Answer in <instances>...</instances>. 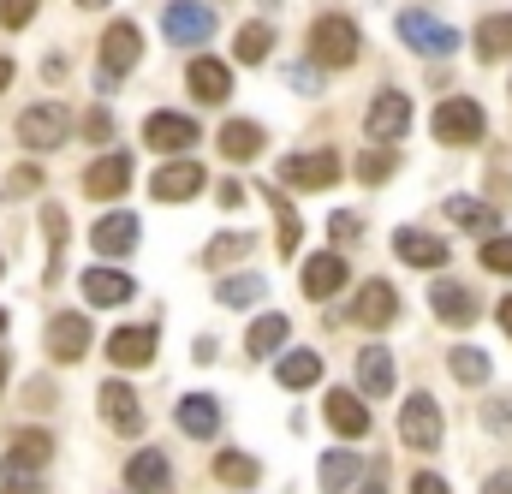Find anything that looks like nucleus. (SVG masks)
<instances>
[{"label": "nucleus", "mask_w": 512, "mask_h": 494, "mask_svg": "<svg viewBox=\"0 0 512 494\" xmlns=\"http://www.w3.org/2000/svg\"><path fill=\"white\" fill-rule=\"evenodd\" d=\"M352 60H358V24H352L346 12L316 18V24H310V66L340 72V66H352Z\"/></svg>", "instance_id": "1"}, {"label": "nucleus", "mask_w": 512, "mask_h": 494, "mask_svg": "<svg viewBox=\"0 0 512 494\" xmlns=\"http://www.w3.org/2000/svg\"><path fill=\"white\" fill-rule=\"evenodd\" d=\"M393 30H399V42H405L411 54H423V60H447V54L459 48V30L441 24V18H429V12H399Z\"/></svg>", "instance_id": "2"}, {"label": "nucleus", "mask_w": 512, "mask_h": 494, "mask_svg": "<svg viewBox=\"0 0 512 494\" xmlns=\"http://www.w3.org/2000/svg\"><path fill=\"white\" fill-rule=\"evenodd\" d=\"M66 131H72V114H66L60 102H36V108L18 114V143H24V149H60Z\"/></svg>", "instance_id": "3"}, {"label": "nucleus", "mask_w": 512, "mask_h": 494, "mask_svg": "<svg viewBox=\"0 0 512 494\" xmlns=\"http://www.w3.org/2000/svg\"><path fill=\"white\" fill-rule=\"evenodd\" d=\"M137 54H143V36H137L131 18L102 30V90H114V78H126L131 66H137Z\"/></svg>", "instance_id": "4"}, {"label": "nucleus", "mask_w": 512, "mask_h": 494, "mask_svg": "<svg viewBox=\"0 0 512 494\" xmlns=\"http://www.w3.org/2000/svg\"><path fill=\"white\" fill-rule=\"evenodd\" d=\"M399 441H405V447H417V453L441 447V411H435V399H429V393H411V399L399 405Z\"/></svg>", "instance_id": "5"}, {"label": "nucleus", "mask_w": 512, "mask_h": 494, "mask_svg": "<svg viewBox=\"0 0 512 494\" xmlns=\"http://www.w3.org/2000/svg\"><path fill=\"white\" fill-rule=\"evenodd\" d=\"M435 137L453 143V149L477 143V137H483V108H477L471 96H447V102L435 108Z\"/></svg>", "instance_id": "6"}, {"label": "nucleus", "mask_w": 512, "mask_h": 494, "mask_svg": "<svg viewBox=\"0 0 512 494\" xmlns=\"http://www.w3.org/2000/svg\"><path fill=\"white\" fill-rule=\"evenodd\" d=\"M280 179H286L292 191H328V185L340 179V155H334V149H316V155H286V161H280Z\"/></svg>", "instance_id": "7"}, {"label": "nucleus", "mask_w": 512, "mask_h": 494, "mask_svg": "<svg viewBox=\"0 0 512 494\" xmlns=\"http://www.w3.org/2000/svg\"><path fill=\"white\" fill-rule=\"evenodd\" d=\"M155 346H161V328H155V322L114 328V340H108V364H114V370H143V364L155 358Z\"/></svg>", "instance_id": "8"}, {"label": "nucleus", "mask_w": 512, "mask_h": 494, "mask_svg": "<svg viewBox=\"0 0 512 494\" xmlns=\"http://www.w3.org/2000/svg\"><path fill=\"white\" fill-rule=\"evenodd\" d=\"M405 125H411V102H405L399 90H382V96L370 102V114H364V131L376 137V149L399 143V137H405Z\"/></svg>", "instance_id": "9"}, {"label": "nucleus", "mask_w": 512, "mask_h": 494, "mask_svg": "<svg viewBox=\"0 0 512 494\" xmlns=\"http://www.w3.org/2000/svg\"><path fill=\"white\" fill-rule=\"evenodd\" d=\"M203 167L197 161H161L155 167V179H149V191H155V203H191L197 191H203Z\"/></svg>", "instance_id": "10"}, {"label": "nucleus", "mask_w": 512, "mask_h": 494, "mask_svg": "<svg viewBox=\"0 0 512 494\" xmlns=\"http://www.w3.org/2000/svg\"><path fill=\"white\" fill-rule=\"evenodd\" d=\"M197 137H203V131H197V120H185V114H149V120H143V143H149L155 155H185Z\"/></svg>", "instance_id": "11"}, {"label": "nucleus", "mask_w": 512, "mask_h": 494, "mask_svg": "<svg viewBox=\"0 0 512 494\" xmlns=\"http://www.w3.org/2000/svg\"><path fill=\"white\" fill-rule=\"evenodd\" d=\"M161 30H167V42L191 48V42L215 36V12H209V6H191V0H173V6L161 12Z\"/></svg>", "instance_id": "12"}, {"label": "nucleus", "mask_w": 512, "mask_h": 494, "mask_svg": "<svg viewBox=\"0 0 512 494\" xmlns=\"http://www.w3.org/2000/svg\"><path fill=\"white\" fill-rule=\"evenodd\" d=\"M90 352V322L78 316V310H60L54 322H48V358H60V364H78Z\"/></svg>", "instance_id": "13"}, {"label": "nucleus", "mask_w": 512, "mask_h": 494, "mask_svg": "<svg viewBox=\"0 0 512 494\" xmlns=\"http://www.w3.org/2000/svg\"><path fill=\"white\" fill-rule=\"evenodd\" d=\"M352 322L358 328H393L399 322V292L387 280H370L358 298H352Z\"/></svg>", "instance_id": "14"}, {"label": "nucleus", "mask_w": 512, "mask_h": 494, "mask_svg": "<svg viewBox=\"0 0 512 494\" xmlns=\"http://www.w3.org/2000/svg\"><path fill=\"white\" fill-rule=\"evenodd\" d=\"M126 185H131V155H126V149H114V155L90 161V173H84V191H90L96 203H108V197H126Z\"/></svg>", "instance_id": "15"}, {"label": "nucleus", "mask_w": 512, "mask_h": 494, "mask_svg": "<svg viewBox=\"0 0 512 494\" xmlns=\"http://www.w3.org/2000/svg\"><path fill=\"white\" fill-rule=\"evenodd\" d=\"M322 417H328V423H334V435H346V441L370 435V405H364L352 387H334V393H328V405H322Z\"/></svg>", "instance_id": "16"}, {"label": "nucleus", "mask_w": 512, "mask_h": 494, "mask_svg": "<svg viewBox=\"0 0 512 494\" xmlns=\"http://www.w3.org/2000/svg\"><path fill=\"white\" fill-rule=\"evenodd\" d=\"M298 286H304V298H334V292L346 286V262H340V250L304 256V274H298Z\"/></svg>", "instance_id": "17"}, {"label": "nucleus", "mask_w": 512, "mask_h": 494, "mask_svg": "<svg viewBox=\"0 0 512 494\" xmlns=\"http://www.w3.org/2000/svg\"><path fill=\"white\" fill-rule=\"evenodd\" d=\"M48 459H54V435H48V429H24V435L6 447V477H18V471L36 477Z\"/></svg>", "instance_id": "18"}, {"label": "nucleus", "mask_w": 512, "mask_h": 494, "mask_svg": "<svg viewBox=\"0 0 512 494\" xmlns=\"http://www.w3.org/2000/svg\"><path fill=\"white\" fill-rule=\"evenodd\" d=\"M393 256L411 262V268H447V245L435 233H423V227H399L393 233Z\"/></svg>", "instance_id": "19"}, {"label": "nucleus", "mask_w": 512, "mask_h": 494, "mask_svg": "<svg viewBox=\"0 0 512 494\" xmlns=\"http://www.w3.org/2000/svg\"><path fill=\"white\" fill-rule=\"evenodd\" d=\"M126 489L131 494H167V489H173V465H167V453L143 447V453L126 465Z\"/></svg>", "instance_id": "20"}, {"label": "nucleus", "mask_w": 512, "mask_h": 494, "mask_svg": "<svg viewBox=\"0 0 512 494\" xmlns=\"http://www.w3.org/2000/svg\"><path fill=\"white\" fill-rule=\"evenodd\" d=\"M185 84H191V96H197V102H209V108H221V102L233 96V72H227L221 60H191Z\"/></svg>", "instance_id": "21"}, {"label": "nucleus", "mask_w": 512, "mask_h": 494, "mask_svg": "<svg viewBox=\"0 0 512 494\" xmlns=\"http://www.w3.org/2000/svg\"><path fill=\"white\" fill-rule=\"evenodd\" d=\"M429 310H435L447 328H465V322L477 316V298H471L459 280H435V286H429Z\"/></svg>", "instance_id": "22"}, {"label": "nucleus", "mask_w": 512, "mask_h": 494, "mask_svg": "<svg viewBox=\"0 0 512 494\" xmlns=\"http://www.w3.org/2000/svg\"><path fill=\"white\" fill-rule=\"evenodd\" d=\"M102 417H108V429H120V435H137V429H143V405H137V393H131L126 381H108V387H102Z\"/></svg>", "instance_id": "23"}, {"label": "nucleus", "mask_w": 512, "mask_h": 494, "mask_svg": "<svg viewBox=\"0 0 512 494\" xmlns=\"http://www.w3.org/2000/svg\"><path fill=\"white\" fill-rule=\"evenodd\" d=\"M179 429H185L191 441H209V435L221 429V399H209V393L179 399Z\"/></svg>", "instance_id": "24"}, {"label": "nucleus", "mask_w": 512, "mask_h": 494, "mask_svg": "<svg viewBox=\"0 0 512 494\" xmlns=\"http://www.w3.org/2000/svg\"><path fill=\"white\" fill-rule=\"evenodd\" d=\"M90 245L102 250V256H131L137 250V221L131 215H102L90 227Z\"/></svg>", "instance_id": "25"}, {"label": "nucleus", "mask_w": 512, "mask_h": 494, "mask_svg": "<svg viewBox=\"0 0 512 494\" xmlns=\"http://www.w3.org/2000/svg\"><path fill=\"white\" fill-rule=\"evenodd\" d=\"M215 143H221V155H227V161H251V155H262L268 131H262L256 120H227V125H221V137H215Z\"/></svg>", "instance_id": "26"}, {"label": "nucleus", "mask_w": 512, "mask_h": 494, "mask_svg": "<svg viewBox=\"0 0 512 494\" xmlns=\"http://www.w3.org/2000/svg\"><path fill=\"white\" fill-rule=\"evenodd\" d=\"M131 274H114V268H90L84 274V298L90 304H102V310H114V304H131Z\"/></svg>", "instance_id": "27"}, {"label": "nucleus", "mask_w": 512, "mask_h": 494, "mask_svg": "<svg viewBox=\"0 0 512 494\" xmlns=\"http://www.w3.org/2000/svg\"><path fill=\"white\" fill-rule=\"evenodd\" d=\"M512 54V12H489L483 24H477V60H507Z\"/></svg>", "instance_id": "28"}, {"label": "nucleus", "mask_w": 512, "mask_h": 494, "mask_svg": "<svg viewBox=\"0 0 512 494\" xmlns=\"http://www.w3.org/2000/svg\"><path fill=\"white\" fill-rule=\"evenodd\" d=\"M358 471H364V459L358 453H346V447H334V453H322V494H346L352 483H358Z\"/></svg>", "instance_id": "29"}, {"label": "nucleus", "mask_w": 512, "mask_h": 494, "mask_svg": "<svg viewBox=\"0 0 512 494\" xmlns=\"http://www.w3.org/2000/svg\"><path fill=\"white\" fill-rule=\"evenodd\" d=\"M286 334H292V322H286L280 310H268V316H256V322H251L245 352H251V358H268V352H280V346H286Z\"/></svg>", "instance_id": "30"}, {"label": "nucleus", "mask_w": 512, "mask_h": 494, "mask_svg": "<svg viewBox=\"0 0 512 494\" xmlns=\"http://www.w3.org/2000/svg\"><path fill=\"white\" fill-rule=\"evenodd\" d=\"M358 387H364L370 399L393 393V358H387L382 346H364V352H358Z\"/></svg>", "instance_id": "31"}, {"label": "nucleus", "mask_w": 512, "mask_h": 494, "mask_svg": "<svg viewBox=\"0 0 512 494\" xmlns=\"http://www.w3.org/2000/svg\"><path fill=\"white\" fill-rule=\"evenodd\" d=\"M274 375H280V387H292V393H298V387H316V381H322V358H316V352H286Z\"/></svg>", "instance_id": "32"}, {"label": "nucleus", "mask_w": 512, "mask_h": 494, "mask_svg": "<svg viewBox=\"0 0 512 494\" xmlns=\"http://www.w3.org/2000/svg\"><path fill=\"white\" fill-rule=\"evenodd\" d=\"M447 221L465 227V233H489V227H495V209L477 203V197H447Z\"/></svg>", "instance_id": "33"}, {"label": "nucleus", "mask_w": 512, "mask_h": 494, "mask_svg": "<svg viewBox=\"0 0 512 494\" xmlns=\"http://www.w3.org/2000/svg\"><path fill=\"white\" fill-rule=\"evenodd\" d=\"M233 54H239V60H245V66H262V60H268V54H274V30H268V24H245V30H239V36H233Z\"/></svg>", "instance_id": "34"}, {"label": "nucleus", "mask_w": 512, "mask_h": 494, "mask_svg": "<svg viewBox=\"0 0 512 494\" xmlns=\"http://www.w3.org/2000/svg\"><path fill=\"white\" fill-rule=\"evenodd\" d=\"M262 197L274 203V221H280V256H298V215H292L286 191L280 185H262Z\"/></svg>", "instance_id": "35"}, {"label": "nucleus", "mask_w": 512, "mask_h": 494, "mask_svg": "<svg viewBox=\"0 0 512 494\" xmlns=\"http://www.w3.org/2000/svg\"><path fill=\"white\" fill-rule=\"evenodd\" d=\"M256 471H262V465H256L251 453H233V447H227V453L215 459V477H221L227 489H251V483H256Z\"/></svg>", "instance_id": "36"}, {"label": "nucleus", "mask_w": 512, "mask_h": 494, "mask_svg": "<svg viewBox=\"0 0 512 494\" xmlns=\"http://www.w3.org/2000/svg\"><path fill=\"white\" fill-rule=\"evenodd\" d=\"M42 227H48V274L42 280H60V250H66V209L48 203L42 209Z\"/></svg>", "instance_id": "37"}, {"label": "nucleus", "mask_w": 512, "mask_h": 494, "mask_svg": "<svg viewBox=\"0 0 512 494\" xmlns=\"http://www.w3.org/2000/svg\"><path fill=\"white\" fill-rule=\"evenodd\" d=\"M262 292H268V280H262V274H227V280L215 286V298H221V304H256Z\"/></svg>", "instance_id": "38"}, {"label": "nucleus", "mask_w": 512, "mask_h": 494, "mask_svg": "<svg viewBox=\"0 0 512 494\" xmlns=\"http://www.w3.org/2000/svg\"><path fill=\"white\" fill-rule=\"evenodd\" d=\"M251 245H256V233H221V239H209L203 262H209V268H227V262H239Z\"/></svg>", "instance_id": "39"}, {"label": "nucleus", "mask_w": 512, "mask_h": 494, "mask_svg": "<svg viewBox=\"0 0 512 494\" xmlns=\"http://www.w3.org/2000/svg\"><path fill=\"white\" fill-rule=\"evenodd\" d=\"M447 370L459 375V381H465V387H477V381H489V358H483V352H477V346H459V352H453V358H447Z\"/></svg>", "instance_id": "40"}, {"label": "nucleus", "mask_w": 512, "mask_h": 494, "mask_svg": "<svg viewBox=\"0 0 512 494\" xmlns=\"http://www.w3.org/2000/svg\"><path fill=\"white\" fill-rule=\"evenodd\" d=\"M358 179L364 185H387L393 179V149H364L358 155Z\"/></svg>", "instance_id": "41"}, {"label": "nucleus", "mask_w": 512, "mask_h": 494, "mask_svg": "<svg viewBox=\"0 0 512 494\" xmlns=\"http://www.w3.org/2000/svg\"><path fill=\"white\" fill-rule=\"evenodd\" d=\"M483 268H489V274H512V233L483 239Z\"/></svg>", "instance_id": "42"}, {"label": "nucleus", "mask_w": 512, "mask_h": 494, "mask_svg": "<svg viewBox=\"0 0 512 494\" xmlns=\"http://www.w3.org/2000/svg\"><path fill=\"white\" fill-rule=\"evenodd\" d=\"M36 6H42V0H0V24H6V30H24V24L36 18Z\"/></svg>", "instance_id": "43"}, {"label": "nucleus", "mask_w": 512, "mask_h": 494, "mask_svg": "<svg viewBox=\"0 0 512 494\" xmlns=\"http://www.w3.org/2000/svg\"><path fill=\"white\" fill-rule=\"evenodd\" d=\"M328 233H334V245H358V233H364V221H358L352 209H340V215L328 221Z\"/></svg>", "instance_id": "44"}, {"label": "nucleus", "mask_w": 512, "mask_h": 494, "mask_svg": "<svg viewBox=\"0 0 512 494\" xmlns=\"http://www.w3.org/2000/svg\"><path fill=\"white\" fill-rule=\"evenodd\" d=\"M286 84H292V90H304V96H316V90H322V66H304V60H298V66L286 72Z\"/></svg>", "instance_id": "45"}, {"label": "nucleus", "mask_w": 512, "mask_h": 494, "mask_svg": "<svg viewBox=\"0 0 512 494\" xmlns=\"http://www.w3.org/2000/svg\"><path fill=\"white\" fill-rule=\"evenodd\" d=\"M84 137H90V143H108V137H114V120H108V108H90V114H84Z\"/></svg>", "instance_id": "46"}, {"label": "nucleus", "mask_w": 512, "mask_h": 494, "mask_svg": "<svg viewBox=\"0 0 512 494\" xmlns=\"http://www.w3.org/2000/svg\"><path fill=\"white\" fill-rule=\"evenodd\" d=\"M6 185H12L18 197H36V191H42V167H12V179H6Z\"/></svg>", "instance_id": "47"}, {"label": "nucleus", "mask_w": 512, "mask_h": 494, "mask_svg": "<svg viewBox=\"0 0 512 494\" xmlns=\"http://www.w3.org/2000/svg\"><path fill=\"white\" fill-rule=\"evenodd\" d=\"M411 494H447V483H441L435 471H417V477H411Z\"/></svg>", "instance_id": "48"}, {"label": "nucleus", "mask_w": 512, "mask_h": 494, "mask_svg": "<svg viewBox=\"0 0 512 494\" xmlns=\"http://www.w3.org/2000/svg\"><path fill=\"white\" fill-rule=\"evenodd\" d=\"M507 399H495V405H483V423H489V429H495V435H501V429H507Z\"/></svg>", "instance_id": "49"}, {"label": "nucleus", "mask_w": 512, "mask_h": 494, "mask_svg": "<svg viewBox=\"0 0 512 494\" xmlns=\"http://www.w3.org/2000/svg\"><path fill=\"white\" fill-rule=\"evenodd\" d=\"M0 494H42V483H36V477H6Z\"/></svg>", "instance_id": "50"}, {"label": "nucleus", "mask_w": 512, "mask_h": 494, "mask_svg": "<svg viewBox=\"0 0 512 494\" xmlns=\"http://www.w3.org/2000/svg\"><path fill=\"white\" fill-rule=\"evenodd\" d=\"M239 203H245V185L227 179V185H221V209H239Z\"/></svg>", "instance_id": "51"}, {"label": "nucleus", "mask_w": 512, "mask_h": 494, "mask_svg": "<svg viewBox=\"0 0 512 494\" xmlns=\"http://www.w3.org/2000/svg\"><path fill=\"white\" fill-rule=\"evenodd\" d=\"M483 494H512V471H495V477L483 483Z\"/></svg>", "instance_id": "52"}, {"label": "nucleus", "mask_w": 512, "mask_h": 494, "mask_svg": "<svg viewBox=\"0 0 512 494\" xmlns=\"http://www.w3.org/2000/svg\"><path fill=\"white\" fill-rule=\"evenodd\" d=\"M358 494H387V477H382V465H370V483H364Z\"/></svg>", "instance_id": "53"}, {"label": "nucleus", "mask_w": 512, "mask_h": 494, "mask_svg": "<svg viewBox=\"0 0 512 494\" xmlns=\"http://www.w3.org/2000/svg\"><path fill=\"white\" fill-rule=\"evenodd\" d=\"M495 316H501V328H507V340H512V298H501V310H495Z\"/></svg>", "instance_id": "54"}, {"label": "nucleus", "mask_w": 512, "mask_h": 494, "mask_svg": "<svg viewBox=\"0 0 512 494\" xmlns=\"http://www.w3.org/2000/svg\"><path fill=\"white\" fill-rule=\"evenodd\" d=\"M6 84H12V60H0V90H6Z\"/></svg>", "instance_id": "55"}, {"label": "nucleus", "mask_w": 512, "mask_h": 494, "mask_svg": "<svg viewBox=\"0 0 512 494\" xmlns=\"http://www.w3.org/2000/svg\"><path fill=\"white\" fill-rule=\"evenodd\" d=\"M78 6H84V12H96V6H108V0H78Z\"/></svg>", "instance_id": "56"}, {"label": "nucleus", "mask_w": 512, "mask_h": 494, "mask_svg": "<svg viewBox=\"0 0 512 494\" xmlns=\"http://www.w3.org/2000/svg\"><path fill=\"white\" fill-rule=\"evenodd\" d=\"M0 387H6V358H0Z\"/></svg>", "instance_id": "57"}, {"label": "nucleus", "mask_w": 512, "mask_h": 494, "mask_svg": "<svg viewBox=\"0 0 512 494\" xmlns=\"http://www.w3.org/2000/svg\"><path fill=\"white\" fill-rule=\"evenodd\" d=\"M0 334H6V316H0Z\"/></svg>", "instance_id": "58"}]
</instances>
